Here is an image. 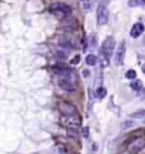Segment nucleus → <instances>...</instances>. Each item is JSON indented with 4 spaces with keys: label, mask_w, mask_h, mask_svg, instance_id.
<instances>
[{
    "label": "nucleus",
    "mask_w": 145,
    "mask_h": 154,
    "mask_svg": "<svg viewBox=\"0 0 145 154\" xmlns=\"http://www.w3.org/2000/svg\"><path fill=\"white\" fill-rule=\"evenodd\" d=\"M125 53H126V46L125 42L122 41L118 43L117 48H116V53H114V64L116 65H122L125 60Z\"/></svg>",
    "instance_id": "obj_6"
},
{
    "label": "nucleus",
    "mask_w": 145,
    "mask_h": 154,
    "mask_svg": "<svg viewBox=\"0 0 145 154\" xmlns=\"http://www.w3.org/2000/svg\"><path fill=\"white\" fill-rule=\"evenodd\" d=\"M139 0H130L129 1V6H136V5H139Z\"/></svg>",
    "instance_id": "obj_21"
},
{
    "label": "nucleus",
    "mask_w": 145,
    "mask_h": 154,
    "mask_svg": "<svg viewBox=\"0 0 145 154\" xmlns=\"http://www.w3.org/2000/svg\"><path fill=\"white\" fill-rule=\"evenodd\" d=\"M89 45L92 46V47H94V46L97 45V36H95V34H90V37H89Z\"/></svg>",
    "instance_id": "obj_18"
},
{
    "label": "nucleus",
    "mask_w": 145,
    "mask_h": 154,
    "mask_svg": "<svg viewBox=\"0 0 145 154\" xmlns=\"http://www.w3.org/2000/svg\"><path fill=\"white\" fill-rule=\"evenodd\" d=\"M79 61H80V56H79V55H76V56L74 57V59L71 60V64H74V65H76V64L79 63Z\"/></svg>",
    "instance_id": "obj_22"
},
{
    "label": "nucleus",
    "mask_w": 145,
    "mask_h": 154,
    "mask_svg": "<svg viewBox=\"0 0 145 154\" xmlns=\"http://www.w3.org/2000/svg\"><path fill=\"white\" fill-rule=\"evenodd\" d=\"M125 75L127 79H135L136 78V71L135 70H129V71H126Z\"/></svg>",
    "instance_id": "obj_17"
},
{
    "label": "nucleus",
    "mask_w": 145,
    "mask_h": 154,
    "mask_svg": "<svg viewBox=\"0 0 145 154\" xmlns=\"http://www.w3.org/2000/svg\"><path fill=\"white\" fill-rule=\"evenodd\" d=\"M83 8H84L85 10H90V9H92V3H90V1H88V0H87V1H84Z\"/></svg>",
    "instance_id": "obj_20"
},
{
    "label": "nucleus",
    "mask_w": 145,
    "mask_h": 154,
    "mask_svg": "<svg viewBox=\"0 0 145 154\" xmlns=\"http://www.w3.org/2000/svg\"><path fill=\"white\" fill-rule=\"evenodd\" d=\"M131 125H132V122H130V121L124 122V124H122V129H127V128H130Z\"/></svg>",
    "instance_id": "obj_23"
},
{
    "label": "nucleus",
    "mask_w": 145,
    "mask_h": 154,
    "mask_svg": "<svg viewBox=\"0 0 145 154\" xmlns=\"http://www.w3.org/2000/svg\"><path fill=\"white\" fill-rule=\"evenodd\" d=\"M50 11L57 18H66L71 13V8L65 3H55L50 6Z\"/></svg>",
    "instance_id": "obj_2"
},
{
    "label": "nucleus",
    "mask_w": 145,
    "mask_h": 154,
    "mask_svg": "<svg viewBox=\"0 0 145 154\" xmlns=\"http://www.w3.org/2000/svg\"><path fill=\"white\" fill-rule=\"evenodd\" d=\"M83 134H84V138H88V136H89V130H88V128H84V129H83Z\"/></svg>",
    "instance_id": "obj_24"
},
{
    "label": "nucleus",
    "mask_w": 145,
    "mask_h": 154,
    "mask_svg": "<svg viewBox=\"0 0 145 154\" xmlns=\"http://www.w3.org/2000/svg\"><path fill=\"white\" fill-rule=\"evenodd\" d=\"M59 87L66 92H72L78 87V78L74 70L68 71L66 74L59 76Z\"/></svg>",
    "instance_id": "obj_1"
},
{
    "label": "nucleus",
    "mask_w": 145,
    "mask_h": 154,
    "mask_svg": "<svg viewBox=\"0 0 145 154\" xmlns=\"http://www.w3.org/2000/svg\"><path fill=\"white\" fill-rule=\"evenodd\" d=\"M59 110L60 112L64 115V116H70V115H76L78 113V110L74 105L71 103H68V102H63L59 105Z\"/></svg>",
    "instance_id": "obj_8"
},
{
    "label": "nucleus",
    "mask_w": 145,
    "mask_h": 154,
    "mask_svg": "<svg viewBox=\"0 0 145 154\" xmlns=\"http://www.w3.org/2000/svg\"><path fill=\"white\" fill-rule=\"evenodd\" d=\"M106 94H107V91H106V88H103V87H99L98 89L95 91V96H97V98H99V99L104 98Z\"/></svg>",
    "instance_id": "obj_14"
},
{
    "label": "nucleus",
    "mask_w": 145,
    "mask_h": 154,
    "mask_svg": "<svg viewBox=\"0 0 145 154\" xmlns=\"http://www.w3.org/2000/svg\"><path fill=\"white\" fill-rule=\"evenodd\" d=\"M72 19H74V18H71V17H66V18L64 19V21H63V27H64V28H68V29H70V28L74 29V28H76V21H74L72 23H70Z\"/></svg>",
    "instance_id": "obj_11"
},
{
    "label": "nucleus",
    "mask_w": 145,
    "mask_h": 154,
    "mask_svg": "<svg viewBox=\"0 0 145 154\" xmlns=\"http://www.w3.org/2000/svg\"><path fill=\"white\" fill-rule=\"evenodd\" d=\"M55 56L57 57V59H60V60H64V59H66L68 57V53L65 50H59V48H56L55 50Z\"/></svg>",
    "instance_id": "obj_13"
},
{
    "label": "nucleus",
    "mask_w": 145,
    "mask_h": 154,
    "mask_svg": "<svg viewBox=\"0 0 145 154\" xmlns=\"http://www.w3.org/2000/svg\"><path fill=\"white\" fill-rule=\"evenodd\" d=\"M144 1H145V0H144Z\"/></svg>",
    "instance_id": "obj_29"
},
{
    "label": "nucleus",
    "mask_w": 145,
    "mask_h": 154,
    "mask_svg": "<svg viewBox=\"0 0 145 154\" xmlns=\"http://www.w3.org/2000/svg\"><path fill=\"white\" fill-rule=\"evenodd\" d=\"M108 17H109V13H108V9L106 8V5L99 4L97 8V23L99 26H104L106 23L108 22Z\"/></svg>",
    "instance_id": "obj_5"
},
{
    "label": "nucleus",
    "mask_w": 145,
    "mask_h": 154,
    "mask_svg": "<svg viewBox=\"0 0 145 154\" xmlns=\"http://www.w3.org/2000/svg\"><path fill=\"white\" fill-rule=\"evenodd\" d=\"M61 124L66 126L68 129H78L82 125V118L79 117V115H70V116H61Z\"/></svg>",
    "instance_id": "obj_3"
},
{
    "label": "nucleus",
    "mask_w": 145,
    "mask_h": 154,
    "mask_svg": "<svg viewBox=\"0 0 145 154\" xmlns=\"http://www.w3.org/2000/svg\"><path fill=\"white\" fill-rule=\"evenodd\" d=\"M97 61H98L97 56L93 55V53H89V55L85 57V63H87V65H89V66H94V65L97 64Z\"/></svg>",
    "instance_id": "obj_12"
},
{
    "label": "nucleus",
    "mask_w": 145,
    "mask_h": 154,
    "mask_svg": "<svg viewBox=\"0 0 145 154\" xmlns=\"http://www.w3.org/2000/svg\"><path fill=\"white\" fill-rule=\"evenodd\" d=\"M59 45L64 46V47H69V48H75L76 47L74 38L70 37V36H60L59 37Z\"/></svg>",
    "instance_id": "obj_9"
},
{
    "label": "nucleus",
    "mask_w": 145,
    "mask_h": 154,
    "mask_svg": "<svg viewBox=\"0 0 145 154\" xmlns=\"http://www.w3.org/2000/svg\"><path fill=\"white\" fill-rule=\"evenodd\" d=\"M68 134H69V136L74 138V139L78 138V131H76V129H68Z\"/></svg>",
    "instance_id": "obj_19"
},
{
    "label": "nucleus",
    "mask_w": 145,
    "mask_h": 154,
    "mask_svg": "<svg viewBox=\"0 0 145 154\" xmlns=\"http://www.w3.org/2000/svg\"><path fill=\"white\" fill-rule=\"evenodd\" d=\"M114 46H116V43H114L113 37H107L106 40L103 41V43H102V53H103V56H106L107 59H109V57L113 55Z\"/></svg>",
    "instance_id": "obj_4"
},
{
    "label": "nucleus",
    "mask_w": 145,
    "mask_h": 154,
    "mask_svg": "<svg viewBox=\"0 0 145 154\" xmlns=\"http://www.w3.org/2000/svg\"><path fill=\"white\" fill-rule=\"evenodd\" d=\"M143 98L145 99V91H144V94H143Z\"/></svg>",
    "instance_id": "obj_28"
},
{
    "label": "nucleus",
    "mask_w": 145,
    "mask_h": 154,
    "mask_svg": "<svg viewBox=\"0 0 145 154\" xmlns=\"http://www.w3.org/2000/svg\"><path fill=\"white\" fill-rule=\"evenodd\" d=\"M129 150L132 153H137L140 152L141 149L145 148V139L144 138H135L134 140H131L129 143Z\"/></svg>",
    "instance_id": "obj_7"
},
{
    "label": "nucleus",
    "mask_w": 145,
    "mask_h": 154,
    "mask_svg": "<svg viewBox=\"0 0 145 154\" xmlns=\"http://www.w3.org/2000/svg\"><path fill=\"white\" fill-rule=\"evenodd\" d=\"M145 116V110L143 111H137V112H134L130 115V117L131 118H141V117H144Z\"/></svg>",
    "instance_id": "obj_16"
},
{
    "label": "nucleus",
    "mask_w": 145,
    "mask_h": 154,
    "mask_svg": "<svg viewBox=\"0 0 145 154\" xmlns=\"http://www.w3.org/2000/svg\"><path fill=\"white\" fill-rule=\"evenodd\" d=\"M144 29H145V27H144L143 23H136V24L132 26L130 34H131V37L137 38V37L141 36V33H144Z\"/></svg>",
    "instance_id": "obj_10"
},
{
    "label": "nucleus",
    "mask_w": 145,
    "mask_h": 154,
    "mask_svg": "<svg viewBox=\"0 0 145 154\" xmlns=\"http://www.w3.org/2000/svg\"><path fill=\"white\" fill-rule=\"evenodd\" d=\"M131 88H132L134 91H140L141 88H143V82H141V80H139V79H136L135 82L131 83Z\"/></svg>",
    "instance_id": "obj_15"
},
{
    "label": "nucleus",
    "mask_w": 145,
    "mask_h": 154,
    "mask_svg": "<svg viewBox=\"0 0 145 154\" xmlns=\"http://www.w3.org/2000/svg\"><path fill=\"white\" fill-rule=\"evenodd\" d=\"M83 75H84V76H85V78H87V76L89 75V71H88V70H83Z\"/></svg>",
    "instance_id": "obj_26"
},
{
    "label": "nucleus",
    "mask_w": 145,
    "mask_h": 154,
    "mask_svg": "<svg viewBox=\"0 0 145 154\" xmlns=\"http://www.w3.org/2000/svg\"><path fill=\"white\" fill-rule=\"evenodd\" d=\"M98 1L101 3V4H103V5H104V4H107V3L109 1V0H98Z\"/></svg>",
    "instance_id": "obj_25"
},
{
    "label": "nucleus",
    "mask_w": 145,
    "mask_h": 154,
    "mask_svg": "<svg viewBox=\"0 0 145 154\" xmlns=\"http://www.w3.org/2000/svg\"><path fill=\"white\" fill-rule=\"evenodd\" d=\"M141 71L145 74V64H143V66H141Z\"/></svg>",
    "instance_id": "obj_27"
}]
</instances>
